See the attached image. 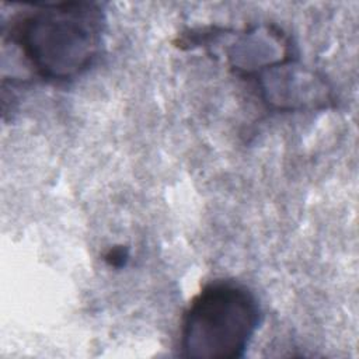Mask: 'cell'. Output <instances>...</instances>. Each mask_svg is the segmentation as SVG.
I'll list each match as a JSON object with an SVG mask.
<instances>
[{"label":"cell","instance_id":"obj_1","mask_svg":"<svg viewBox=\"0 0 359 359\" xmlns=\"http://www.w3.org/2000/svg\"><path fill=\"white\" fill-rule=\"evenodd\" d=\"M105 27L104 8L94 1L31 3L11 15L3 35L38 79L65 84L95 65Z\"/></svg>","mask_w":359,"mask_h":359},{"label":"cell","instance_id":"obj_2","mask_svg":"<svg viewBox=\"0 0 359 359\" xmlns=\"http://www.w3.org/2000/svg\"><path fill=\"white\" fill-rule=\"evenodd\" d=\"M257 296L236 280L206 285L187 307L180 332L181 355L192 359H236L261 323Z\"/></svg>","mask_w":359,"mask_h":359},{"label":"cell","instance_id":"obj_3","mask_svg":"<svg viewBox=\"0 0 359 359\" xmlns=\"http://www.w3.org/2000/svg\"><path fill=\"white\" fill-rule=\"evenodd\" d=\"M230 66L238 76L257 79L269 69L292 62L293 49L282 31L271 27H254L243 31L230 43Z\"/></svg>","mask_w":359,"mask_h":359},{"label":"cell","instance_id":"obj_4","mask_svg":"<svg viewBox=\"0 0 359 359\" xmlns=\"http://www.w3.org/2000/svg\"><path fill=\"white\" fill-rule=\"evenodd\" d=\"M128 258V254L123 251V250H111L108 252V255L105 257V259L114 265V266H119V265H123L125 261Z\"/></svg>","mask_w":359,"mask_h":359}]
</instances>
